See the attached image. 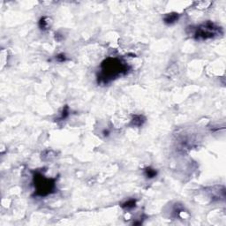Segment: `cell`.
<instances>
[{"label":"cell","instance_id":"obj_2","mask_svg":"<svg viewBox=\"0 0 226 226\" xmlns=\"http://www.w3.org/2000/svg\"><path fill=\"white\" fill-rule=\"evenodd\" d=\"M219 29H218V27H216L213 23H207V24L201 26L199 28H197L195 35H196L197 39L210 38V37H213L214 35H217Z\"/></svg>","mask_w":226,"mask_h":226},{"label":"cell","instance_id":"obj_3","mask_svg":"<svg viewBox=\"0 0 226 226\" xmlns=\"http://www.w3.org/2000/svg\"><path fill=\"white\" fill-rule=\"evenodd\" d=\"M54 187V183L50 182V179H45L43 176H40L36 177V188L37 193L40 195H46L50 194V191Z\"/></svg>","mask_w":226,"mask_h":226},{"label":"cell","instance_id":"obj_5","mask_svg":"<svg viewBox=\"0 0 226 226\" xmlns=\"http://www.w3.org/2000/svg\"><path fill=\"white\" fill-rule=\"evenodd\" d=\"M135 207V201L134 200H130V201H126L125 203L122 204V208L125 209H132Z\"/></svg>","mask_w":226,"mask_h":226},{"label":"cell","instance_id":"obj_4","mask_svg":"<svg viewBox=\"0 0 226 226\" xmlns=\"http://www.w3.org/2000/svg\"><path fill=\"white\" fill-rule=\"evenodd\" d=\"M178 19V14L177 13H169L165 16L164 18V22L166 24H172L174 22H176Z\"/></svg>","mask_w":226,"mask_h":226},{"label":"cell","instance_id":"obj_7","mask_svg":"<svg viewBox=\"0 0 226 226\" xmlns=\"http://www.w3.org/2000/svg\"><path fill=\"white\" fill-rule=\"evenodd\" d=\"M39 26L41 29H46L48 27V22L46 21V18H42L41 21H39Z\"/></svg>","mask_w":226,"mask_h":226},{"label":"cell","instance_id":"obj_6","mask_svg":"<svg viewBox=\"0 0 226 226\" xmlns=\"http://www.w3.org/2000/svg\"><path fill=\"white\" fill-rule=\"evenodd\" d=\"M145 175L149 178H153L156 176V171L154 169H151V168H147L145 170Z\"/></svg>","mask_w":226,"mask_h":226},{"label":"cell","instance_id":"obj_8","mask_svg":"<svg viewBox=\"0 0 226 226\" xmlns=\"http://www.w3.org/2000/svg\"><path fill=\"white\" fill-rule=\"evenodd\" d=\"M57 59L58 61H65L66 60V57H65V55H58L57 57Z\"/></svg>","mask_w":226,"mask_h":226},{"label":"cell","instance_id":"obj_1","mask_svg":"<svg viewBox=\"0 0 226 226\" xmlns=\"http://www.w3.org/2000/svg\"><path fill=\"white\" fill-rule=\"evenodd\" d=\"M110 63H108V61H105L102 64V74L105 76L108 75L107 79H114L115 77L119 75L122 72H125V68L121 62H119L117 59H110Z\"/></svg>","mask_w":226,"mask_h":226}]
</instances>
